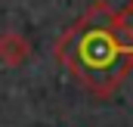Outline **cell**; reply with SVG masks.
Segmentation results:
<instances>
[{"mask_svg":"<svg viewBox=\"0 0 133 127\" xmlns=\"http://www.w3.org/2000/svg\"><path fill=\"white\" fill-rule=\"evenodd\" d=\"M25 59H28V40H25L22 34H16V31L0 34V62L19 68Z\"/></svg>","mask_w":133,"mask_h":127,"instance_id":"2","label":"cell"},{"mask_svg":"<svg viewBox=\"0 0 133 127\" xmlns=\"http://www.w3.org/2000/svg\"><path fill=\"white\" fill-rule=\"evenodd\" d=\"M56 56L96 96H108L133 65V50L118 28V12H111L105 3L90 6L84 19L59 37Z\"/></svg>","mask_w":133,"mask_h":127,"instance_id":"1","label":"cell"},{"mask_svg":"<svg viewBox=\"0 0 133 127\" xmlns=\"http://www.w3.org/2000/svg\"><path fill=\"white\" fill-rule=\"evenodd\" d=\"M118 28H121V37L127 40V47L133 50V6H127L124 12H118Z\"/></svg>","mask_w":133,"mask_h":127,"instance_id":"3","label":"cell"}]
</instances>
